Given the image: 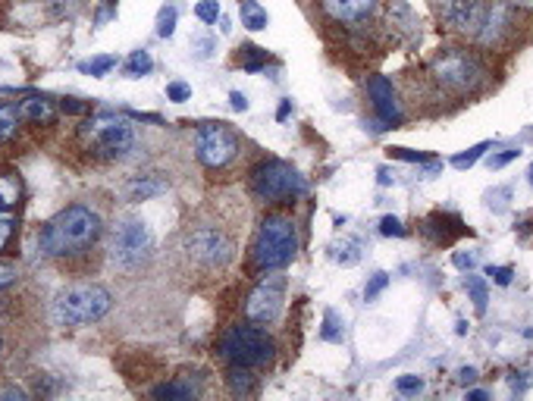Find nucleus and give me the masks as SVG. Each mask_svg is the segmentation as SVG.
<instances>
[{
    "label": "nucleus",
    "mask_w": 533,
    "mask_h": 401,
    "mask_svg": "<svg viewBox=\"0 0 533 401\" xmlns=\"http://www.w3.org/2000/svg\"><path fill=\"white\" fill-rule=\"evenodd\" d=\"M16 188L13 182L7 179H0V251H7L10 242H13V232H16V217H13V205H16Z\"/></svg>",
    "instance_id": "15"
},
{
    "label": "nucleus",
    "mask_w": 533,
    "mask_h": 401,
    "mask_svg": "<svg viewBox=\"0 0 533 401\" xmlns=\"http://www.w3.org/2000/svg\"><path fill=\"white\" fill-rule=\"evenodd\" d=\"M0 355H4V336H0Z\"/></svg>",
    "instance_id": "44"
},
{
    "label": "nucleus",
    "mask_w": 533,
    "mask_h": 401,
    "mask_svg": "<svg viewBox=\"0 0 533 401\" xmlns=\"http://www.w3.org/2000/svg\"><path fill=\"white\" fill-rule=\"evenodd\" d=\"M229 100H233V110H248V98L242 92H233L229 94Z\"/></svg>",
    "instance_id": "38"
},
{
    "label": "nucleus",
    "mask_w": 533,
    "mask_h": 401,
    "mask_svg": "<svg viewBox=\"0 0 533 401\" xmlns=\"http://www.w3.org/2000/svg\"><path fill=\"white\" fill-rule=\"evenodd\" d=\"M487 273L496 279V285H508V283H512V277H514V270H512V267H489Z\"/></svg>",
    "instance_id": "35"
},
{
    "label": "nucleus",
    "mask_w": 533,
    "mask_h": 401,
    "mask_svg": "<svg viewBox=\"0 0 533 401\" xmlns=\"http://www.w3.org/2000/svg\"><path fill=\"white\" fill-rule=\"evenodd\" d=\"M380 232H383V236H405V226H402L395 217H383L380 220Z\"/></svg>",
    "instance_id": "34"
},
{
    "label": "nucleus",
    "mask_w": 533,
    "mask_h": 401,
    "mask_svg": "<svg viewBox=\"0 0 533 401\" xmlns=\"http://www.w3.org/2000/svg\"><path fill=\"white\" fill-rule=\"evenodd\" d=\"M274 339L266 336V329L254 326H233L220 339V357L233 367H260V364L274 361Z\"/></svg>",
    "instance_id": "6"
},
{
    "label": "nucleus",
    "mask_w": 533,
    "mask_h": 401,
    "mask_svg": "<svg viewBox=\"0 0 533 401\" xmlns=\"http://www.w3.org/2000/svg\"><path fill=\"white\" fill-rule=\"evenodd\" d=\"M176 32V7H163L157 16V35L160 38H170Z\"/></svg>",
    "instance_id": "24"
},
{
    "label": "nucleus",
    "mask_w": 533,
    "mask_h": 401,
    "mask_svg": "<svg viewBox=\"0 0 533 401\" xmlns=\"http://www.w3.org/2000/svg\"><path fill=\"white\" fill-rule=\"evenodd\" d=\"M298 254V226L286 213H270L258 226V236L251 242V270L274 273L282 270Z\"/></svg>",
    "instance_id": "3"
},
{
    "label": "nucleus",
    "mask_w": 533,
    "mask_h": 401,
    "mask_svg": "<svg viewBox=\"0 0 533 401\" xmlns=\"http://www.w3.org/2000/svg\"><path fill=\"white\" fill-rule=\"evenodd\" d=\"M477 376V370H461V382H471Z\"/></svg>",
    "instance_id": "43"
},
{
    "label": "nucleus",
    "mask_w": 533,
    "mask_h": 401,
    "mask_svg": "<svg viewBox=\"0 0 533 401\" xmlns=\"http://www.w3.org/2000/svg\"><path fill=\"white\" fill-rule=\"evenodd\" d=\"M358 248H361V245L354 242V238H348V242L336 245V254H333V257H336L339 263H346V267H348V263L358 261Z\"/></svg>",
    "instance_id": "26"
},
{
    "label": "nucleus",
    "mask_w": 533,
    "mask_h": 401,
    "mask_svg": "<svg viewBox=\"0 0 533 401\" xmlns=\"http://www.w3.org/2000/svg\"><path fill=\"white\" fill-rule=\"evenodd\" d=\"M320 339H327V342H342V329H339V323H336L333 310L323 317V329H320Z\"/></svg>",
    "instance_id": "27"
},
{
    "label": "nucleus",
    "mask_w": 533,
    "mask_h": 401,
    "mask_svg": "<svg viewBox=\"0 0 533 401\" xmlns=\"http://www.w3.org/2000/svg\"><path fill=\"white\" fill-rule=\"evenodd\" d=\"M242 151V141L233 125L227 123H204L195 132V157L207 170H227Z\"/></svg>",
    "instance_id": "9"
},
{
    "label": "nucleus",
    "mask_w": 533,
    "mask_h": 401,
    "mask_svg": "<svg viewBox=\"0 0 533 401\" xmlns=\"http://www.w3.org/2000/svg\"><path fill=\"white\" fill-rule=\"evenodd\" d=\"M266 22H270V16H266V10L258 7V0H242V26L260 32V28H266Z\"/></svg>",
    "instance_id": "20"
},
{
    "label": "nucleus",
    "mask_w": 533,
    "mask_h": 401,
    "mask_svg": "<svg viewBox=\"0 0 533 401\" xmlns=\"http://www.w3.org/2000/svg\"><path fill=\"white\" fill-rule=\"evenodd\" d=\"M151 66H154L151 53H147V51H135L132 57H129V63H126V76H129V79H139V76L151 73Z\"/></svg>",
    "instance_id": "22"
},
{
    "label": "nucleus",
    "mask_w": 533,
    "mask_h": 401,
    "mask_svg": "<svg viewBox=\"0 0 533 401\" xmlns=\"http://www.w3.org/2000/svg\"><path fill=\"white\" fill-rule=\"evenodd\" d=\"M63 110H67V113H85L88 107H85V104H79V100L69 98V100H63Z\"/></svg>",
    "instance_id": "40"
},
{
    "label": "nucleus",
    "mask_w": 533,
    "mask_h": 401,
    "mask_svg": "<svg viewBox=\"0 0 533 401\" xmlns=\"http://www.w3.org/2000/svg\"><path fill=\"white\" fill-rule=\"evenodd\" d=\"M289 110H292V100H282L280 110H276V119H280V123H282V119L289 116Z\"/></svg>",
    "instance_id": "41"
},
{
    "label": "nucleus",
    "mask_w": 533,
    "mask_h": 401,
    "mask_svg": "<svg viewBox=\"0 0 533 401\" xmlns=\"http://www.w3.org/2000/svg\"><path fill=\"white\" fill-rule=\"evenodd\" d=\"M530 182H533V166H530Z\"/></svg>",
    "instance_id": "45"
},
{
    "label": "nucleus",
    "mask_w": 533,
    "mask_h": 401,
    "mask_svg": "<svg viewBox=\"0 0 533 401\" xmlns=\"http://www.w3.org/2000/svg\"><path fill=\"white\" fill-rule=\"evenodd\" d=\"M386 283H389L386 273H377V277L370 279V285H367V289H364V298H367V301H373V298L380 295V292L386 289Z\"/></svg>",
    "instance_id": "32"
},
{
    "label": "nucleus",
    "mask_w": 533,
    "mask_h": 401,
    "mask_svg": "<svg viewBox=\"0 0 533 401\" xmlns=\"http://www.w3.org/2000/svg\"><path fill=\"white\" fill-rule=\"evenodd\" d=\"M518 10H533V0H512Z\"/></svg>",
    "instance_id": "42"
},
{
    "label": "nucleus",
    "mask_w": 533,
    "mask_h": 401,
    "mask_svg": "<svg viewBox=\"0 0 533 401\" xmlns=\"http://www.w3.org/2000/svg\"><path fill=\"white\" fill-rule=\"evenodd\" d=\"M430 79L452 94H471L483 82V66L473 53L467 51H446L430 63Z\"/></svg>",
    "instance_id": "8"
},
{
    "label": "nucleus",
    "mask_w": 533,
    "mask_h": 401,
    "mask_svg": "<svg viewBox=\"0 0 533 401\" xmlns=\"http://www.w3.org/2000/svg\"><path fill=\"white\" fill-rule=\"evenodd\" d=\"M367 94H370L373 113L380 116V123L386 125L399 123V98H395V88L386 76H373V79L367 82Z\"/></svg>",
    "instance_id": "14"
},
{
    "label": "nucleus",
    "mask_w": 533,
    "mask_h": 401,
    "mask_svg": "<svg viewBox=\"0 0 533 401\" xmlns=\"http://www.w3.org/2000/svg\"><path fill=\"white\" fill-rule=\"evenodd\" d=\"M114 308V295L98 283L69 285L53 298V323L57 326H88V323L104 320Z\"/></svg>",
    "instance_id": "4"
},
{
    "label": "nucleus",
    "mask_w": 533,
    "mask_h": 401,
    "mask_svg": "<svg viewBox=\"0 0 533 401\" xmlns=\"http://www.w3.org/2000/svg\"><path fill=\"white\" fill-rule=\"evenodd\" d=\"M455 267H461V270H471V267H473V254H455Z\"/></svg>",
    "instance_id": "39"
},
{
    "label": "nucleus",
    "mask_w": 533,
    "mask_h": 401,
    "mask_svg": "<svg viewBox=\"0 0 533 401\" xmlns=\"http://www.w3.org/2000/svg\"><path fill=\"white\" fill-rule=\"evenodd\" d=\"M282 304H286V277L282 273H266L258 285L251 289L245 301V317L248 323H258V326H270V323L280 320Z\"/></svg>",
    "instance_id": "11"
},
{
    "label": "nucleus",
    "mask_w": 533,
    "mask_h": 401,
    "mask_svg": "<svg viewBox=\"0 0 533 401\" xmlns=\"http://www.w3.org/2000/svg\"><path fill=\"white\" fill-rule=\"evenodd\" d=\"M116 66V57H94V60H85V63H79V69L82 73H91V76H107L110 69Z\"/></svg>",
    "instance_id": "23"
},
{
    "label": "nucleus",
    "mask_w": 533,
    "mask_h": 401,
    "mask_svg": "<svg viewBox=\"0 0 533 401\" xmlns=\"http://www.w3.org/2000/svg\"><path fill=\"white\" fill-rule=\"evenodd\" d=\"M182 267L195 277H220L233 267L239 254V238L227 220L217 217H198L179 232L176 242Z\"/></svg>",
    "instance_id": "1"
},
{
    "label": "nucleus",
    "mask_w": 533,
    "mask_h": 401,
    "mask_svg": "<svg viewBox=\"0 0 533 401\" xmlns=\"http://www.w3.org/2000/svg\"><path fill=\"white\" fill-rule=\"evenodd\" d=\"M82 139L98 157L123 160L135 148V125L123 116H98L82 125Z\"/></svg>",
    "instance_id": "7"
},
{
    "label": "nucleus",
    "mask_w": 533,
    "mask_h": 401,
    "mask_svg": "<svg viewBox=\"0 0 533 401\" xmlns=\"http://www.w3.org/2000/svg\"><path fill=\"white\" fill-rule=\"evenodd\" d=\"M167 98L170 100H188L192 98V88H188L186 82H173V85H167Z\"/></svg>",
    "instance_id": "33"
},
{
    "label": "nucleus",
    "mask_w": 533,
    "mask_h": 401,
    "mask_svg": "<svg viewBox=\"0 0 533 401\" xmlns=\"http://www.w3.org/2000/svg\"><path fill=\"white\" fill-rule=\"evenodd\" d=\"M320 10L339 26H361L377 16L380 0H320Z\"/></svg>",
    "instance_id": "13"
},
{
    "label": "nucleus",
    "mask_w": 533,
    "mask_h": 401,
    "mask_svg": "<svg viewBox=\"0 0 533 401\" xmlns=\"http://www.w3.org/2000/svg\"><path fill=\"white\" fill-rule=\"evenodd\" d=\"M395 389H399V395H418L424 389V380L420 376H399Z\"/></svg>",
    "instance_id": "29"
},
{
    "label": "nucleus",
    "mask_w": 533,
    "mask_h": 401,
    "mask_svg": "<svg viewBox=\"0 0 533 401\" xmlns=\"http://www.w3.org/2000/svg\"><path fill=\"white\" fill-rule=\"evenodd\" d=\"M227 382H229V389H233V395H254V373H251V367H233L227 373Z\"/></svg>",
    "instance_id": "19"
},
{
    "label": "nucleus",
    "mask_w": 533,
    "mask_h": 401,
    "mask_svg": "<svg viewBox=\"0 0 533 401\" xmlns=\"http://www.w3.org/2000/svg\"><path fill=\"white\" fill-rule=\"evenodd\" d=\"M434 10L440 16L442 28L461 38H477L489 7L483 0H434Z\"/></svg>",
    "instance_id": "12"
},
{
    "label": "nucleus",
    "mask_w": 533,
    "mask_h": 401,
    "mask_svg": "<svg viewBox=\"0 0 533 401\" xmlns=\"http://www.w3.org/2000/svg\"><path fill=\"white\" fill-rule=\"evenodd\" d=\"M248 185H251V195L258 201H266V205H280V201H289V197L305 191L301 176L282 160H266V164L254 166Z\"/></svg>",
    "instance_id": "10"
},
{
    "label": "nucleus",
    "mask_w": 533,
    "mask_h": 401,
    "mask_svg": "<svg viewBox=\"0 0 533 401\" xmlns=\"http://www.w3.org/2000/svg\"><path fill=\"white\" fill-rule=\"evenodd\" d=\"M107 251H110L114 267H120V270H135V267H141V263L151 257L154 236L145 226V220L123 217L120 223L110 226V245H107Z\"/></svg>",
    "instance_id": "5"
},
{
    "label": "nucleus",
    "mask_w": 533,
    "mask_h": 401,
    "mask_svg": "<svg viewBox=\"0 0 533 401\" xmlns=\"http://www.w3.org/2000/svg\"><path fill=\"white\" fill-rule=\"evenodd\" d=\"M20 107L16 104H0V145H7V141L16 139V132H20Z\"/></svg>",
    "instance_id": "18"
},
{
    "label": "nucleus",
    "mask_w": 533,
    "mask_h": 401,
    "mask_svg": "<svg viewBox=\"0 0 533 401\" xmlns=\"http://www.w3.org/2000/svg\"><path fill=\"white\" fill-rule=\"evenodd\" d=\"M514 157H518V151H505V154H499V157L489 160V166H493V170H499V166H505L508 160H514Z\"/></svg>",
    "instance_id": "37"
},
{
    "label": "nucleus",
    "mask_w": 533,
    "mask_h": 401,
    "mask_svg": "<svg viewBox=\"0 0 533 401\" xmlns=\"http://www.w3.org/2000/svg\"><path fill=\"white\" fill-rule=\"evenodd\" d=\"M465 289L471 292V298H473V304H477V310L487 308V285H483V279L471 277V279L465 283Z\"/></svg>",
    "instance_id": "25"
},
{
    "label": "nucleus",
    "mask_w": 533,
    "mask_h": 401,
    "mask_svg": "<svg viewBox=\"0 0 533 401\" xmlns=\"http://www.w3.org/2000/svg\"><path fill=\"white\" fill-rule=\"evenodd\" d=\"M393 157H402V160H430L426 154H411V151H405V148H393Z\"/></svg>",
    "instance_id": "36"
},
{
    "label": "nucleus",
    "mask_w": 533,
    "mask_h": 401,
    "mask_svg": "<svg viewBox=\"0 0 533 401\" xmlns=\"http://www.w3.org/2000/svg\"><path fill=\"white\" fill-rule=\"evenodd\" d=\"M483 151H487V145H477V148H471L467 154H458V157L452 160V164L458 166V170H465V166H473V164H477L480 154H483Z\"/></svg>",
    "instance_id": "31"
},
{
    "label": "nucleus",
    "mask_w": 533,
    "mask_h": 401,
    "mask_svg": "<svg viewBox=\"0 0 533 401\" xmlns=\"http://www.w3.org/2000/svg\"><path fill=\"white\" fill-rule=\"evenodd\" d=\"M20 116L22 123H35V125H51L57 119V107H53L51 98H41V94H32V98L20 100Z\"/></svg>",
    "instance_id": "16"
},
{
    "label": "nucleus",
    "mask_w": 533,
    "mask_h": 401,
    "mask_svg": "<svg viewBox=\"0 0 533 401\" xmlns=\"http://www.w3.org/2000/svg\"><path fill=\"white\" fill-rule=\"evenodd\" d=\"M195 16H198L201 22H217V16H220V4H217V0H201L198 7H195Z\"/></svg>",
    "instance_id": "28"
},
{
    "label": "nucleus",
    "mask_w": 533,
    "mask_h": 401,
    "mask_svg": "<svg viewBox=\"0 0 533 401\" xmlns=\"http://www.w3.org/2000/svg\"><path fill=\"white\" fill-rule=\"evenodd\" d=\"M104 232V217L91 205H69L53 220H47L38 245L47 257H73L88 251Z\"/></svg>",
    "instance_id": "2"
},
{
    "label": "nucleus",
    "mask_w": 533,
    "mask_h": 401,
    "mask_svg": "<svg viewBox=\"0 0 533 401\" xmlns=\"http://www.w3.org/2000/svg\"><path fill=\"white\" fill-rule=\"evenodd\" d=\"M167 191V179H160L157 172H139L126 182V197L129 201H147V197Z\"/></svg>",
    "instance_id": "17"
},
{
    "label": "nucleus",
    "mask_w": 533,
    "mask_h": 401,
    "mask_svg": "<svg viewBox=\"0 0 533 401\" xmlns=\"http://www.w3.org/2000/svg\"><path fill=\"white\" fill-rule=\"evenodd\" d=\"M154 398H195L198 389L188 386V382H163V386L154 389Z\"/></svg>",
    "instance_id": "21"
},
{
    "label": "nucleus",
    "mask_w": 533,
    "mask_h": 401,
    "mask_svg": "<svg viewBox=\"0 0 533 401\" xmlns=\"http://www.w3.org/2000/svg\"><path fill=\"white\" fill-rule=\"evenodd\" d=\"M16 283H20V270H16L13 263L0 261V292L10 289V285H16Z\"/></svg>",
    "instance_id": "30"
}]
</instances>
